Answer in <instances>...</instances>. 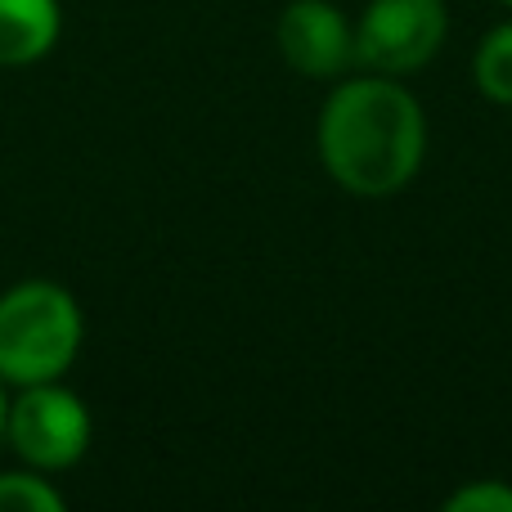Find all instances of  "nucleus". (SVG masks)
Returning a JSON list of instances; mask_svg holds the SVG:
<instances>
[{"instance_id": "f257e3e1", "label": "nucleus", "mask_w": 512, "mask_h": 512, "mask_svg": "<svg viewBox=\"0 0 512 512\" xmlns=\"http://www.w3.org/2000/svg\"><path fill=\"white\" fill-rule=\"evenodd\" d=\"M315 153L342 194L396 198L427 162V113L405 77L346 72L319 104Z\"/></svg>"}, {"instance_id": "f03ea898", "label": "nucleus", "mask_w": 512, "mask_h": 512, "mask_svg": "<svg viewBox=\"0 0 512 512\" xmlns=\"http://www.w3.org/2000/svg\"><path fill=\"white\" fill-rule=\"evenodd\" d=\"M81 342H86V315L72 288L54 279H18L0 292V382L5 387L68 378Z\"/></svg>"}, {"instance_id": "7ed1b4c3", "label": "nucleus", "mask_w": 512, "mask_h": 512, "mask_svg": "<svg viewBox=\"0 0 512 512\" xmlns=\"http://www.w3.org/2000/svg\"><path fill=\"white\" fill-rule=\"evenodd\" d=\"M95 418L86 400L59 382H32L14 387L5 409V441L27 468L36 472H68L86 459Z\"/></svg>"}, {"instance_id": "20e7f679", "label": "nucleus", "mask_w": 512, "mask_h": 512, "mask_svg": "<svg viewBox=\"0 0 512 512\" xmlns=\"http://www.w3.org/2000/svg\"><path fill=\"white\" fill-rule=\"evenodd\" d=\"M450 36L445 0H369L355 18V68L414 77Z\"/></svg>"}, {"instance_id": "39448f33", "label": "nucleus", "mask_w": 512, "mask_h": 512, "mask_svg": "<svg viewBox=\"0 0 512 512\" xmlns=\"http://www.w3.org/2000/svg\"><path fill=\"white\" fill-rule=\"evenodd\" d=\"M274 41L297 77L337 81L355 68V18L333 0H288L274 23Z\"/></svg>"}, {"instance_id": "423d86ee", "label": "nucleus", "mask_w": 512, "mask_h": 512, "mask_svg": "<svg viewBox=\"0 0 512 512\" xmlns=\"http://www.w3.org/2000/svg\"><path fill=\"white\" fill-rule=\"evenodd\" d=\"M59 0H0V68H32L59 45Z\"/></svg>"}, {"instance_id": "0eeeda50", "label": "nucleus", "mask_w": 512, "mask_h": 512, "mask_svg": "<svg viewBox=\"0 0 512 512\" xmlns=\"http://www.w3.org/2000/svg\"><path fill=\"white\" fill-rule=\"evenodd\" d=\"M472 86L499 108H512V18L495 23L472 50Z\"/></svg>"}, {"instance_id": "6e6552de", "label": "nucleus", "mask_w": 512, "mask_h": 512, "mask_svg": "<svg viewBox=\"0 0 512 512\" xmlns=\"http://www.w3.org/2000/svg\"><path fill=\"white\" fill-rule=\"evenodd\" d=\"M63 495L50 486V472L14 468L0 472V512H59Z\"/></svg>"}, {"instance_id": "1a4fd4ad", "label": "nucleus", "mask_w": 512, "mask_h": 512, "mask_svg": "<svg viewBox=\"0 0 512 512\" xmlns=\"http://www.w3.org/2000/svg\"><path fill=\"white\" fill-rule=\"evenodd\" d=\"M445 512H512V481L472 477L445 495Z\"/></svg>"}, {"instance_id": "9d476101", "label": "nucleus", "mask_w": 512, "mask_h": 512, "mask_svg": "<svg viewBox=\"0 0 512 512\" xmlns=\"http://www.w3.org/2000/svg\"><path fill=\"white\" fill-rule=\"evenodd\" d=\"M5 409H9V396H5V382H0V441H5Z\"/></svg>"}, {"instance_id": "9b49d317", "label": "nucleus", "mask_w": 512, "mask_h": 512, "mask_svg": "<svg viewBox=\"0 0 512 512\" xmlns=\"http://www.w3.org/2000/svg\"><path fill=\"white\" fill-rule=\"evenodd\" d=\"M499 5H504V9H512V0H499Z\"/></svg>"}]
</instances>
